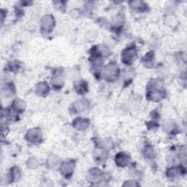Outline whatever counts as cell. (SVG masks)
I'll return each instance as SVG.
<instances>
[{"label":"cell","instance_id":"obj_1","mask_svg":"<svg viewBox=\"0 0 187 187\" xmlns=\"http://www.w3.org/2000/svg\"><path fill=\"white\" fill-rule=\"evenodd\" d=\"M136 54V50L134 48H127L122 53V61L127 64H131L135 60Z\"/></svg>","mask_w":187,"mask_h":187},{"label":"cell","instance_id":"obj_2","mask_svg":"<svg viewBox=\"0 0 187 187\" xmlns=\"http://www.w3.org/2000/svg\"><path fill=\"white\" fill-rule=\"evenodd\" d=\"M53 17L50 16V15H45V17H43V20H42V29H43V30L48 31L51 30L52 28L53 27Z\"/></svg>","mask_w":187,"mask_h":187},{"label":"cell","instance_id":"obj_3","mask_svg":"<svg viewBox=\"0 0 187 187\" xmlns=\"http://www.w3.org/2000/svg\"><path fill=\"white\" fill-rule=\"evenodd\" d=\"M117 73H118V67L113 64H110L109 65H108L104 71L105 76L107 78H110V79L115 78Z\"/></svg>","mask_w":187,"mask_h":187},{"label":"cell","instance_id":"obj_4","mask_svg":"<svg viewBox=\"0 0 187 187\" xmlns=\"http://www.w3.org/2000/svg\"><path fill=\"white\" fill-rule=\"evenodd\" d=\"M129 162V156L125 153H120L116 156V163L118 165L124 167Z\"/></svg>","mask_w":187,"mask_h":187},{"label":"cell","instance_id":"obj_5","mask_svg":"<svg viewBox=\"0 0 187 187\" xmlns=\"http://www.w3.org/2000/svg\"><path fill=\"white\" fill-rule=\"evenodd\" d=\"M40 133L39 132L38 130H31L30 132H29L28 134V136H29V140L30 139V141L31 142H35V141H37V140L39 139L40 137Z\"/></svg>","mask_w":187,"mask_h":187},{"label":"cell","instance_id":"obj_6","mask_svg":"<svg viewBox=\"0 0 187 187\" xmlns=\"http://www.w3.org/2000/svg\"><path fill=\"white\" fill-rule=\"evenodd\" d=\"M73 163H72L71 162H67L64 163V165H62V169L64 172V173H69L71 171L73 170Z\"/></svg>","mask_w":187,"mask_h":187},{"label":"cell","instance_id":"obj_7","mask_svg":"<svg viewBox=\"0 0 187 187\" xmlns=\"http://www.w3.org/2000/svg\"><path fill=\"white\" fill-rule=\"evenodd\" d=\"M76 123H77V124H76V127H78V129H84L88 126V121L85 119L79 118L76 121Z\"/></svg>","mask_w":187,"mask_h":187},{"label":"cell","instance_id":"obj_8","mask_svg":"<svg viewBox=\"0 0 187 187\" xmlns=\"http://www.w3.org/2000/svg\"><path fill=\"white\" fill-rule=\"evenodd\" d=\"M87 105H88V103L85 101H79L76 104V109H77L78 112H81L84 111L87 108Z\"/></svg>","mask_w":187,"mask_h":187},{"label":"cell","instance_id":"obj_9","mask_svg":"<svg viewBox=\"0 0 187 187\" xmlns=\"http://www.w3.org/2000/svg\"><path fill=\"white\" fill-rule=\"evenodd\" d=\"M37 89L39 90V93H41V94L46 93V92L48 93V86L46 83H40V84L38 85Z\"/></svg>","mask_w":187,"mask_h":187}]
</instances>
